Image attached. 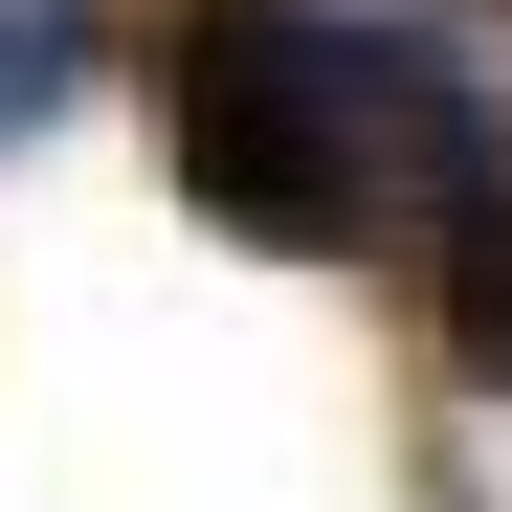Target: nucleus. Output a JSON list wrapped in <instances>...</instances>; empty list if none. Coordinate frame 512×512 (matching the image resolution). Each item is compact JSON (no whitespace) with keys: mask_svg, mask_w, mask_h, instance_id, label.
Returning <instances> with one entry per match:
<instances>
[{"mask_svg":"<svg viewBox=\"0 0 512 512\" xmlns=\"http://www.w3.org/2000/svg\"><path fill=\"white\" fill-rule=\"evenodd\" d=\"M334 0H156L112 23L134 67V134L156 179H179L223 245H268V268H379V201H357V134H334Z\"/></svg>","mask_w":512,"mask_h":512,"instance_id":"nucleus-1","label":"nucleus"},{"mask_svg":"<svg viewBox=\"0 0 512 512\" xmlns=\"http://www.w3.org/2000/svg\"><path fill=\"white\" fill-rule=\"evenodd\" d=\"M334 134H357V201H379V268L423 290L446 245L512 201V90H490V45L446 23V0H334Z\"/></svg>","mask_w":512,"mask_h":512,"instance_id":"nucleus-2","label":"nucleus"},{"mask_svg":"<svg viewBox=\"0 0 512 512\" xmlns=\"http://www.w3.org/2000/svg\"><path fill=\"white\" fill-rule=\"evenodd\" d=\"M112 23L134 0H0V156H23L67 90H112Z\"/></svg>","mask_w":512,"mask_h":512,"instance_id":"nucleus-3","label":"nucleus"},{"mask_svg":"<svg viewBox=\"0 0 512 512\" xmlns=\"http://www.w3.org/2000/svg\"><path fill=\"white\" fill-rule=\"evenodd\" d=\"M423 334H446V379H468V401H512V201L423 268Z\"/></svg>","mask_w":512,"mask_h":512,"instance_id":"nucleus-4","label":"nucleus"}]
</instances>
